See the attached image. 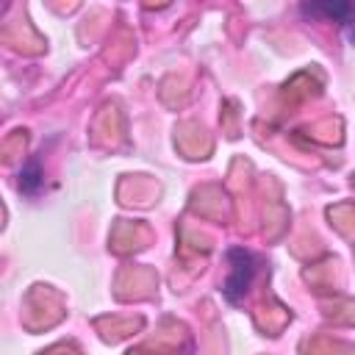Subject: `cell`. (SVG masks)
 Wrapping results in <instances>:
<instances>
[{"label":"cell","instance_id":"1","mask_svg":"<svg viewBox=\"0 0 355 355\" xmlns=\"http://www.w3.org/2000/svg\"><path fill=\"white\" fill-rule=\"evenodd\" d=\"M227 261H230V275H227L222 291H225V297H227L230 302H239V300L247 294V288L252 286V277H255V272H258V261H255L252 252H247V250H241V247H233V250L227 252Z\"/></svg>","mask_w":355,"mask_h":355},{"label":"cell","instance_id":"2","mask_svg":"<svg viewBox=\"0 0 355 355\" xmlns=\"http://www.w3.org/2000/svg\"><path fill=\"white\" fill-rule=\"evenodd\" d=\"M302 14H311V17H327V19H336L344 25L349 42L355 44V3H305L302 6Z\"/></svg>","mask_w":355,"mask_h":355}]
</instances>
